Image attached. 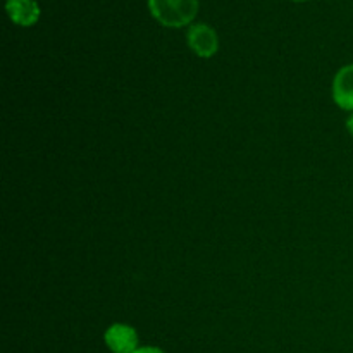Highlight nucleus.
<instances>
[{
  "label": "nucleus",
  "instance_id": "nucleus-1",
  "mask_svg": "<svg viewBox=\"0 0 353 353\" xmlns=\"http://www.w3.org/2000/svg\"><path fill=\"white\" fill-rule=\"evenodd\" d=\"M199 9V0H148V12L165 28L192 26Z\"/></svg>",
  "mask_w": 353,
  "mask_h": 353
},
{
  "label": "nucleus",
  "instance_id": "nucleus-2",
  "mask_svg": "<svg viewBox=\"0 0 353 353\" xmlns=\"http://www.w3.org/2000/svg\"><path fill=\"white\" fill-rule=\"evenodd\" d=\"M186 43L190 50L202 59H210L219 50V37L212 26L205 23H193L186 31Z\"/></svg>",
  "mask_w": 353,
  "mask_h": 353
},
{
  "label": "nucleus",
  "instance_id": "nucleus-3",
  "mask_svg": "<svg viewBox=\"0 0 353 353\" xmlns=\"http://www.w3.org/2000/svg\"><path fill=\"white\" fill-rule=\"evenodd\" d=\"M103 341L112 353H134L140 348L137 330L130 324L123 323H116L107 327Z\"/></svg>",
  "mask_w": 353,
  "mask_h": 353
},
{
  "label": "nucleus",
  "instance_id": "nucleus-4",
  "mask_svg": "<svg viewBox=\"0 0 353 353\" xmlns=\"http://www.w3.org/2000/svg\"><path fill=\"white\" fill-rule=\"evenodd\" d=\"M6 10L10 21L23 28L37 24L41 16V9L37 0H6Z\"/></svg>",
  "mask_w": 353,
  "mask_h": 353
},
{
  "label": "nucleus",
  "instance_id": "nucleus-5",
  "mask_svg": "<svg viewBox=\"0 0 353 353\" xmlns=\"http://www.w3.org/2000/svg\"><path fill=\"white\" fill-rule=\"evenodd\" d=\"M333 100L343 110L353 112V64H347L333 79Z\"/></svg>",
  "mask_w": 353,
  "mask_h": 353
},
{
  "label": "nucleus",
  "instance_id": "nucleus-6",
  "mask_svg": "<svg viewBox=\"0 0 353 353\" xmlns=\"http://www.w3.org/2000/svg\"><path fill=\"white\" fill-rule=\"evenodd\" d=\"M134 353H165V352L157 347H140Z\"/></svg>",
  "mask_w": 353,
  "mask_h": 353
},
{
  "label": "nucleus",
  "instance_id": "nucleus-7",
  "mask_svg": "<svg viewBox=\"0 0 353 353\" xmlns=\"http://www.w3.org/2000/svg\"><path fill=\"white\" fill-rule=\"evenodd\" d=\"M347 130H348V133L353 137V112H352V116L347 119Z\"/></svg>",
  "mask_w": 353,
  "mask_h": 353
},
{
  "label": "nucleus",
  "instance_id": "nucleus-8",
  "mask_svg": "<svg viewBox=\"0 0 353 353\" xmlns=\"http://www.w3.org/2000/svg\"><path fill=\"white\" fill-rule=\"evenodd\" d=\"M292 2H307V0H292Z\"/></svg>",
  "mask_w": 353,
  "mask_h": 353
}]
</instances>
